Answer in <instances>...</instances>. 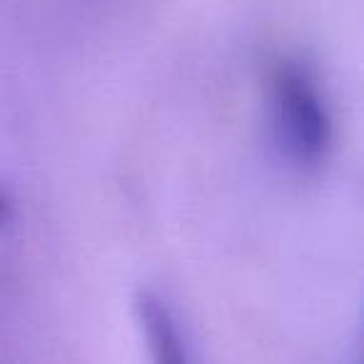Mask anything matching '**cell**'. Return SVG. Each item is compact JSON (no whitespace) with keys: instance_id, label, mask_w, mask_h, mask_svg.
Here are the masks:
<instances>
[{"instance_id":"obj_2","label":"cell","mask_w":364,"mask_h":364,"mask_svg":"<svg viewBox=\"0 0 364 364\" xmlns=\"http://www.w3.org/2000/svg\"><path fill=\"white\" fill-rule=\"evenodd\" d=\"M135 322L145 339L150 364H195L185 332L177 324L172 307L160 294L142 289L135 294Z\"/></svg>"},{"instance_id":"obj_1","label":"cell","mask_w":364,"mask_h":364,"mask_svg":"<svg viewBox=\"0 0 364 364\" xmlns=\"http://www.w3.org/2000/svg\"><path fill=\"white\" fill-rule=\"evenodd\" d=\"M269 120L282 152L299 167H317L332 152L334 117L314 73L299 60H277L267 75Z\"/></svg>"}]
</instances>
